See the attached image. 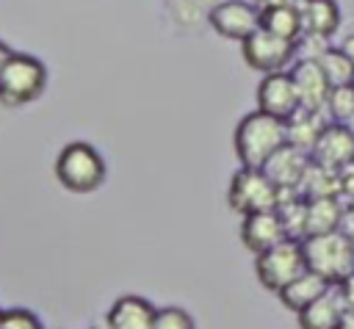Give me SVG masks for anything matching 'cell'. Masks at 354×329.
<instances>
[{"mask_svg":"<svg viewBox=\"0 0 354 329\" xmlns=\"http://www.w3.org/2000/svg\"><path fill=\"white\" fill-rule=\"evenodd\" d=\"M299 196L304 199H321V196H337V171L335 169H326L315 160H310L304 177H301V185L296 191Z\"/></svg>","mask_w":354,"mask_h":329,"instance_id":"cell-22","label":"cell"},{"mask_svg":"<svg viewBox=\"0 0 354 329\" xmlns=\"http://www.w3.org/2000/svg\"><path fill=\"white\" fill-rule=\"evenodd\" d=\"M290 80H293V88H296V97H299V105L301 108H310V111H326V100H329V80L326 75L321 72L318 61L315 58H301L296 61L290 69H288Z\"/></svg>","mask_w":354,"mask_h":329,"instance_id":"cell-10","label":"cell"},{"mask_svg":"<svg viewBox=\"0 0 354 329\" xmlns=\"http://www.w3.org/2000/svg\"><path fill=\"white\" fill-rule=\"evenodd\" d=\"M260 8L246 0H224L210 11V25L218 36L232 41H246L254 30H260Z\"/></svg>","mask_w":354,"mask_h":329,"instance_id":"cell-8","label":"cell"},{"mask_svg":"<svg viewBox=\"0 0 354 329\" xmlns=\"http://www.w3.org/2000/svg\"><path fill=\"white\" fill-rule=\"evenodd\" d=\"M241 241L257 257V254L274 249L277 243L288 241V235H285V227H282L277 210H266V213L243 216V221H241Z\"/></svg>","mask_w":354,"mask_h":329,"instance_id":"cell-12","label":"cell"},{"mask_svg":"<svg viewBox=\"0 0 354 329\" xmlns=\"http://www.w3.org/2000/svg\"><path fill=\"white\" fill-rule=\"evenodd\" d=\"M55 180L69 194H94L105 182V158L97 147L72 141L55 158Z\"/></svg>","mask_w":354,"mask_h":329,"instance_id":"cell-2","label":"cell"},{"mask_svg":"<svg viewBox=\"0 0 354 329\" xmlns=\"http://www.w3.org/2000/svg\"><path fill=\"white\" fill-rule=\"evenodd\" d=\"M227 202L235 213L254 216L266 210H277L279 205V188L266 177L263 169H238L227 188Z\"/></svg>","mask_w":354,"mask_h":329,"instance_id":"cell-6","label":"cell"},{"mask_svg":"<svg viewBox=\"0 0 354 329\" xmlns=\"http://www.w3.org/2000/svg\"><path fill=\"white\" fill-rule=\"evenodd\" d=\"M296 0H254V6L260 8V14L263 11H271V8H279V6H293Z\"/></svg>","mask_w":354,"mask_h":329,"instance_id":"cell-29","label":"cell"},{"mask_svg":"<svg viewBox=\"0 0 354 329\" xmlns=\"http://www.w3.org/2000/svg\"><path fill=\"white\" fill-rule=\"evenodd\" d=\"M241 53L252 69H257L263 75H277V72H288V64H293L299 44L279 39V36L260 28L246 41H241Z\"/></svg>","mask_w":354,"mask_h":329,"instance_id":"cell-7","label":"cell"},{"mask_svg":"<svg viewBox=\"0 0 354 329\" xmlns=\"http://www.w3.org/2000/svg\"><path fill=\"white\" fill-rule=\"evenodd\" d=\"M304 271H307V260H304L301 241L288 238V241L277 243L274 249L254 257V276L271 293H279L293 279H299Z\"/></svg>","mask_w":354,"mask_h":329,"instance_id":"cell-5","label":"cell"},{"mask_svg":"<svg viewBox=\"0 0 354 329\" xmlns=\"http://www.w3.org/2000/svg\"><path fill=\"white\" fill-rule=\"evenodd\" d=\"M340 50H343V53H346V55L354 61V33H348V36L340 41Z\"/></svg>","mask_w":354,"mask_h":329,"instance_id":"cell-30","label":"cell"},{"mask_svg":"<svg viewBox=\"0 0 354 329\" xmlns=\"http://www.w3.org/2000/svg\"><path fill=\"white\" fill-rule=\"evenodd\" d=\"M235 144V155L241 160L243 169H263L274 152H279L288 138H285V122L260 113L257 108L252 113H246L232 135Z\"/></svg>","mask_w":354,"mask_h":329,"instance_id":"cell-1","label":"cell"},{"mask_svg":"<svg viewBox=\"0 0 354 329\" xmlns=\"http://www.w3.org/2000/svg\"><path fill=\"white\" fill-rule=\"evenodd\" d=\"M310 158L326 169H343L348 163H354V130L348 124H337L329 122L318 138V144L313 147Z\"/></svg>","mask_w":354,"mask_h":329,"instance_id":"cell-11","label":"cell"},{"mask_svg":"<svg viewBox=\"0 0 354 329\" xmlns=\"http://www.w3.org/2000/svg\"><path fill=\"white\" fill-rule=\"evenodd\" d=\"M343 232L354 238V205H351V207H348V213H346V221H343Z\"/></svg>","mask_w":354,"mask_h":329,"instance_id":"cell-31","label":"cell"},{"mask_svg":"<svg viewBox=\"0 0 354 329\" xmlns=\"http://www.w3.org/2000/svg\"><path fill=\"white\" fill-rule=\"evenodd\" d=\"M348 207L337 196H321V199H307V235H329L343 229Z\"/></svg>","mask_w":354,"mask_h":329,"instance_id":"cell-18","label":"cell"},{"mask_svg":"<svg viewBox=\"0 0 354 329\" xmlns=\"http://www.w3.org/2000/svg\"><path fill=\"white\" fill-rule=\"evenodd\" d=\"M340 329H354V310H348V312H346V318H343Z\"/></svg>","mask_w":354,"mask_h":329,"instance_id":"cell-33","label":"cell"},{"mask_svg":"<svg viewBox=\"0 0 354 329\" xmlns=\"http://www.w3.org/2000/svg\"><path fill=\"white\" fill-rule=\"evenodd\" d=\"M11 55H14V50H11L6 41H0V72H3V66L8 64V58H11Z\"/></svg>","mask_w":354,"mask_h":329,"instance_id":"cell-32","label":"cell"},{"mask_svg":"<svg viewBox=\"0 0 354 329\" xmlns=\"http://www.w3.org/2000/svg\"><path fill=\"white\" fill-rule=\"evenodd\" d=\"M260 28L279 36V39H288V41H296L304 36V25H301V14H299V6H279V8H271V11H263L260 17Z\"/></svg>","mask_w":354,"mask_h":329,"instance_id":"cell-21","label":"cell"},{"mask_svg":"<svg viewBox=\"0 0 354 329\" xmlns=\"http://www.w3.org/2000/svg\"><path fill=\"white\" fill-rule=\"evenodd\" d=\"M3 329H44V323L39 321L36 312H30L25 307H11V310H6Z\"/></svg>","mask_w":354,"mask_h":329,"instance_id":"cell-26","label":"cell"},{"mask_svg":"<svg viewBox=\"0 0 354 329\" xmlns=\"http://www.w3.org/2000/svg\"><path fill=\"white\" fill-rule=\"evenodd\" d=\"M335 288H337V293H340V299H343L346 310H354V271H351L346 279H340Z\"/></svg>","mask_w":354,"mask_h":329,"instance_id":"cell-28","label":"cell"},{"mask_svg":"<svg viewBox=\"0 0 354 329\" xmlns=\"http://www.w3.org/2000/svg\"><path fill=\"white\" fill-rule=\"evenodd\" d=\"M47 86V66L28 53H14L0 72V102L6 108H22L41 97Z\"/></svg>","mask_w":354,"mask_h":329,"instance_id":"cell-4","label":"cell"},{"mask_svg":"<svg viewBox=\"0 0 354 329\" xmlns=\"http://www.w3.org/2000/svg\"><path fill=\"white\" fill-rule=\"evenodd\" d=\"M88 329H94V326H88Z\"/></svg>","mask_w":354,"mask_h":329,"instance_id":"cell-35","label":"cell"},{"mask_svg":"<svg viewBox=\"0 0 354 329\" xmlns=\"http://www.w3.org/2000/svg\"><path fill=\"white\" fill-rule=\"evenodd\" d=\"M152 329H196V323H194L191 312L183 307H160L155 312Z\"/></svg>","mask_w":354,"mask_h":329,"instance_id":"cell-25","label":"cell"},{"mask_svg":"<svg viewBox=\"0 0 354 329\" xmlns=\"http://www.w3.org/2000/svg\"><path fill=\"white\" fill-rule=\"evenodd\" d=\"M155 312H158V307L149 299L127 293V296H119L111 304L105 326L108 329H152Z\"/></svg>","mask_w":354,"mask_h":329,"instance_id":"cell-14","label":"cell"},{"mask_svg":"<svg viewBox=\"0 0 354 329\" xmlns=\"http://www.w3.org/2000/svg\"><path fill=\"white\" fill-rule=\"evenodd\" d=\"M299 14L304 25V36L329 39L340 28V6L335 0H299Z\"/></svg>","mask_w":354,"mask_h":329,"instance_id":"cell-15","label":"cell"},{"mask_svg":"<svg viewBox=\"0 0 354 329\" xmlns=\"http://www.w3.org/2000/svg\"><path fill=\"white\" fill-rule=\"evenodd\" d=\"M310 160H313V158H310L307 152H301V149L285 144L279 152L271 155V160L263 166V171H266V177H268L279 191H299L301 177H304Z\"/></svg>","mask_w":354,"mask_h":329,"instance_id":"cell-13","label":"cell"},{"mask_svg":"<svg viewBox=\"0 0 354 329\" xmlns=\"http://www.w3.org/2000/svg\"><path fill=\"white\" fill-rule=\"evenodd\" d=\"M3 318H6V310L0 307V329H3Z\"/></svg>","mask_w":354,"mask_h":329,"instance_id":"cell-34","label":"cell"},{"mask_svg":"<svg viewBox=\"0 0 354 329\" xmlns=\"http://www.w3.org/2000/svg\"><path fill=\"white\" fill-rule=\"evenodd\" d=\"M329 122L324 119V111H310V108H299L288 122H285V138L290 147L301 149V152H313V147L318 144L324 127Z\"/></svg>","mask_w":354,"mask_h":329,"instance_id":"cell-17","label":"cell"},{"mask_svg":"<svg viewBox=\"0 0 354 329\" xmlns=\"http://www.w3.org/2000/svg\"><path fill=\"white\" fill-rule=\"evenodd\" d=\"M326 113H329V122H337V124H351L354 122V83L351 86H337V88L329 91Z\"/></svg>","mask_w":354,"mask_h":329,"instance_id":"cell-24","label":"cell"},{"mask_svg":"<svg viewBox=\"0 0 354 329\" xmlns=\"http://www.w3.org/2000/svg\"><path fill=\"white\" fill-rule=\"evenodd\" d=\"M299 97L293 88V80L288 72H277V75H263L260 86H257V111L268 113L279 122H288L296 111H299Z\"/></svg>","mask_w":354,"mask_h":329,"instance_id":"cell-9","label":"cell"},{"mask_svg":"<svg viewBox=\"0 0 354 329\" xmlns=\"http://www.w3.org/2000/svg\"><path fill=\"white\" fill-rule=\"evenodd\" d=\"M307 268L321 274L326 282L337 285L354 271V238L343 229L329 235H313L301 241Z\"/></svg>","mask_w":354,"mask_h":329,"instance_id":"cell-3","label":"cell"},{"mask_svg":"<svg viewBox=\"0 0 354 329\" xmlns=\"http://www.w3.org/2000/svg\"><path fill=\"white\" fill-rule=\"evenodd\" d=\"M277 216L290 241H304L307 235V199L304 196H299L296 191H279Z\"/></svg>","mask_w":354,"mask_h":329,"instance_id":"cell-20","label":"cell"},{"mask_svg":"<svg viewBox=\"0 0 354 329\" xmlns=\"http://www.w3.org/2000/svg\"><path fill=\"white\" fill-rule=\"evenodd\" d=\"M321 72L326 75L329 86L337 88V86H351L354 83V61L340 50V47H324L318 55H315Z\"/></svg>","mask_w":354,"mask_h":329,"instance_id":"cell-23","label":"cell"},{"mask_svg":"<svg viewBox=\"0 0 354 329\" xmlns=\"http://www.w3.org/2000/svg\"><path fill=\"white\" fill-rule=\"evenodd\" d=\"M332 288V282H326L321 274H315V271H304L299 279H293L288 288H282L277 296H279V301L290 310V312H301V310H307L310 304H315L326 290Z\"/></svg>","mask_w":354,"mask_h":329,"instance_id":"cell-19","label":"cell"},{"mask_svg":"<svg viewBox=\"0 0 354 329\" xmlns=\"http://www.w3.org/2000/svg\"><path fill=\"white\" fill-rule=\"evenodd\" d=\"M346 312L348 310H346L337 288L332 285L315 304H310L307 310H301L296 318H299V329H340Z\"/></svg>","mask_w":354,"mask_h":329,"instance_id":"cell-16","label":"cell"},{"mask_svg":"<svg viewBox=\"0 0 354 329\" xmlns=\"http://www.w3.org/2000/svg\"><path fill=\"white\" fill-rule=\"evenodd\" d=\"M337 199L351 207L354 205V163L337 169Z\"/></svg>","mask_w":354,"mask_h":329,"instance_id":"cell-27","label":"cell"}]
</instances>
